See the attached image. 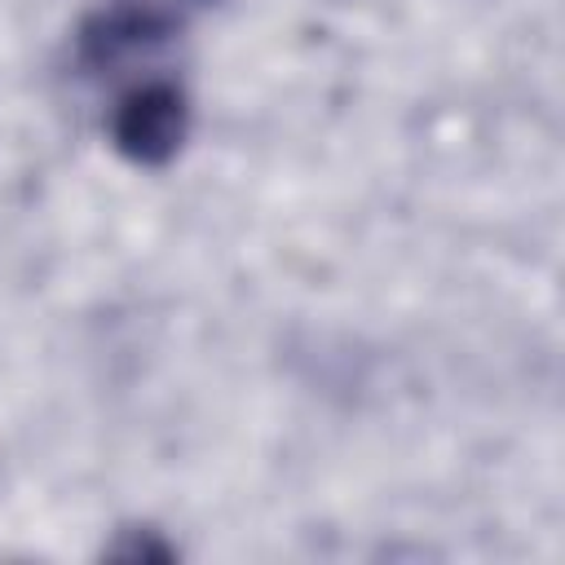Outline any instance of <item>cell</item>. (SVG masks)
Wrapping results in <instances>:
<instances>
[{"label":"cell","mask_w":565,"mask_h":565,"mask_svg":"<svg viewBox=\"0 0 565 565\" xmlns=\"http://www.w3.org/2000/svg\"><path fill=\"white\" fill-rule=\"evenodd\" d=\"M190 137V97L172 79L132 84L110 115V146L137 168H163Z\"/></svg>","instance_id":"obj_2"},{"label":"cell","mask_w":565,"mask_h":565,"mask_svg":"<svg viewBox=\"0 0 565 565\" xmlns=\"http://www.w3.org/2000/svg\"><path fill=\"white\" fill-rule=\"evenodd\" d=\"M212 0H102L75 31V62L88 75L119 71L132 57L172 44Z\"/></svg>","instance_id":"obj_1"}]
</instances>
